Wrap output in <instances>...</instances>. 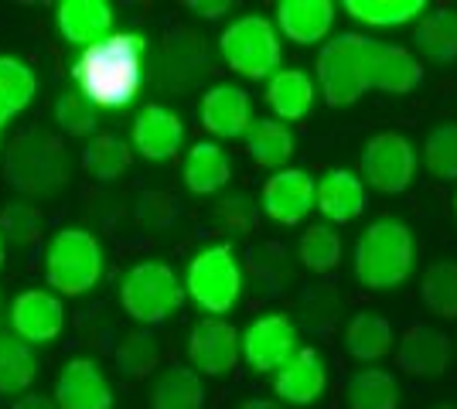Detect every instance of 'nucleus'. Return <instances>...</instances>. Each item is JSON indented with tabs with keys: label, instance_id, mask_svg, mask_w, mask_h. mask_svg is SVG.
Masks as SVG:
<instances>
[{
	"label": "nucleus",
	"instance_id": "1",
	"mask_svg": "<svg viewBox=\"0 0 457 409\" xmlns=\"http://www.w3.org/2000/svg\"><path fill=\"white\" fill-rule=\"evenodd\" d=\"M413 233L400 218H376L355 242V280L365 290H396L413 273Z\"/></svg>",
	"mask_w": 457,
	"mask_h": 409
},
{
	"label": "nucleus",
	"instance_id": "2",
	"mask_svg": "<svg viewBox=\"0 0 457 409\" xmlns=\"http://www.w3.org/2000/svg\"><path fill=\"white\" fill-rule=\"evenodd\" d=\"M82 93L96 106H120L130 102L137 89V38L134 35H110L93 48H86L82 59Z\"/></svg>",
	"mask_w": 457,
	"mask_h": 409
},
{
	"label": "nucleus",
	"instance_id": "3",
	"mask_svg": "<svg viewBox=\"0 0 457 409\" xmlns=\"http://www.w3.org/2000/svg\"><path fill=\"white\" fill-rule=\"evenodd\" d=\"M369 48L372 38L359 31H342L324 41L314 76L328 106H352L369 93Z\"/></svg>",
	"mask_w": 457,
	"mask_h": 409
},
{
	"label": "nucleus",
	"instance_id": "4",
	"mask_svg": "<svg viewBox=\"0 0 457 409\" xmlns=\"http://www.w3.org/2000/svg\"><path fill=\"white\" fill-rule=\"evenodd\" d=\"M7 181L21 195L48 198L69 184V154L48 134H24L7 151Z\"/></svg>",
	"mask_w": 457,
	"mask_h": 409
},
{
	"label": "nucleus",
	"instance_id": "5",
	"mask_svg": "<svg viewBox=\"0 0 457 409\" xmlns=\"http://www.w3.org/2000/svg\"><path fill=\"white\" fill-rule=\"evenodd\" d=\"M103 276V246L86 229H62L45 249V280L62 297H82Z\"/></svg>",
	"mask_w": 457,
	"mask_h": 409
},
{
	"label": "nucleus",
	"instance_id": "6",
	"mask_svg": "<svg viewBox=\"0 0 457 409\" xmlns=\"http://www.w3.org/2000/svg\"><path fill=\"white\" fill-rule=\"evenodd\" d=\"M219 48H222V59L232 72H239L243 78H273L280 72V59H284V48H280V31L277 24L260 14H243L228 24L226 31L219 35Z\"/></svg>",
	"mask_w": 457,
	"mask_h": 409
},
{
	"label": "nucleus",
	"instance_id": "7",
	"mask_svg": "<svg viewBox=\"0 0 457 409\" xmlns=\"http://www.w3.org/2000/svg\"><path fill=\"white\" fill-rule=\"evenodd\" d=\"M185 290L205 314H228L243 290V270L236 249L228 242L205 246L202 253L188 263L185 273Z\"/></svg>",
	"mask_w": 457,
	"mask_h": 409
},
{
	"label": "nucleus",
	"instance_id": "8",
	"mask_svg": "<svg viewBox=\"0 0 457 409\" xmlns=\"http://www.w3.org/2000/svg\"><path fill=\"white\" fill-rule=\"evenodd\" d=\"M120 304L140 324H164L181 304H185V287L168 263H137L134 270L123 276L120 287Z\"/></svg>",
	"mask_w": 457,
	"mask_h": 409
},
{
	"label": "nucleus",
	"instance_id": "9",
	"mask_svg": "<svg viewBox=\"0 0 457 409\" xmlns=\"http://www.w3.org/2000/svg\"><path fill=\"white\" fill-rule=\"evenodd\" d=\"M417 147L396 130L369 136L362 147V177L382 195H403L417 177Z\"/></svg>",
	"mask_w": 457,
	"mask_h": 409
},
{
	"label": "nucleus",
	"instance_id": "10",
	"mask_svg": "<svg viewBox=\"0 0 457 409\" xmlns=\"http://www.w3.org/2000/svg\"><path fill=\"white\" fill-rule=\"evenodd\" d=\"M297 355V328L287 314H267L243 334V362L256 375L280 372Z\"/></svg>",
	"mask_w": 457,
	"mask_h": 409
},
{
	"label": "nucleus",
	"instance_id": "11",
	"mask_svg": "<svg viewBox=\"0 0 457 409\" xmlns=\"http://www.w3.org/2000/svg\"><path fill=\"white\" fill-rule=\"evenodd\" d=\"M188 358L198 375H226L243 358V338L222 317H202L188 334Z\"/></svg>",
	"mask_w": 457,
	"mask_h": 409
},
{
	"label": "nucleus",
	"instance_id": "12",
	"mask_svg": "<svg viewBox=\"0 0 457 409\" xmlns=\"http://www.w3.org/2000/svg\"><path fill=\"white\" fill-rule=\"evenodd\" d=\"M260 201L273 222L297 225V222H304L311 209H318V184L301 168H284L273 177H267Z\"/></svg>",
	"mask_w": 457,
	"mask_h": 409
},
{
	"label": "nucleus",
	"instance_id": "13",
	"mask_svg": "<svg viewBox=\"0 0 457 409\" xmlns=\"http://www.w3.org/2000/svg\"><path fill=\"white\" fill-rule=\"evenodd\" d=\"M423 82V61L393 41L372 38L369 48V89L389 93V96H406Z\"/></svg>",
	"mask_w": 457,
	"mask_h": 409
},
{
	"label": "nucleus",
	"instance_id": "14",
	"mask_svg": "<svg viewBox=\"0 0 457 409\" xmlns=\"http://www.w3.org/2000/svg\"><path fill=\"white\" fill-rule=\"evenodd\" d=\"M11 328L21 341H28L31 348L35 345H48L55 341L62 328H65V307L55 293L48 290H24L14 297V307H11Z\"/></svg>",
	"mask_w": 457,
	"mask_h": 409
},
{
	"label": "nucleus",
	"instance_id": "15",
	"mask_svg": "<svg viewBox=\"0 0 457 409\" xmlns=\"http://www.w3.org/2000/svg\"><path fill=\"white\" fill-rule=\"evenodd\" d=\"M58 409H113V389L93 358H72L58 372L55 382Z\"/></svg>",
	"mask_w": 457,
	"mask_h": 409
},
{
	"label": "nucleus",
	"instance_id": "16",
	"mask_svg": "<svg viewBox=\"0 0 457 409\" xmlns=\"http://www.w3.org/2000/svg\"><path fill=\"white\" fill-rule=\"evenodd\" d=\"M202 127L219 140H236L253 130V106L243 86H212L202 96Z\"/></svg>",
	"mask_w": 457,
	"mask_h": 409
},
{
	"label": "nucleus",
	"instance_id": "17",
	"mask_svg": "<svg viewBox=\"0 0 457 409\" xmlns=\"http://www.w3.org/2000/svg\"><path fill=\"white\" fill-rule=\"evenodd\" d=\"M324 389H328V365L321 351L314 348H297V355L273 379V392L290 406H314Z\"/></svg>",
	"mask_w": 457,
	"mask_h": 409
},
{
	"label": "nucleus",
	"instance_id": "18",
	"mask_svg": "<svg viewBox=\"0 0 457 409\" xmlns=\"http://www.w3.org/2000/svg\"><path fill=\"white\" fill-rule=\"evenodd\" d=\"M55 20L62 38L76 48H93L110 38L113 31V7L106 0H62L55 7Z\"/></svg>",
	"mask_w": 457,
	"mask_h": 409
},
{
	"label": "nucleus",
	"instance_id": "19",
	"mask_svg": "<svg viewBox=\"0 0 457 409\" xmlns=\"http://www.w3.org/2000/svg\"><path fill=\"white\" fill-rule=\"evenodd\" d=\"M185 140V127L178 113H171L161 102H147L134 119V147L140 157L147 160H171L181 151Z\"/></svg>",
	"mask_w": 457,
	"mask_h": 409
},
{
	"label": "nucleus",
	"instance_id": "20",
	"mask_svg": "<svg viewBox=\"0 0 457 409\" xmlns=\"http://www.w3.org/2000/svg\"><path fill=\"white\" fill-rule=\"evenodd\" d=\"M451 362V338L430 324H410L396 345V365L406 375H440Z\"/></svg>",
	"mask_w": 457,
	"mask_h": 409
},
{
	"label": "nucleus",
	"instance_id": "21",
	"mask_svg": "<svg viewBox=\"0 0 457 409\" xmlns=\"http://www.w3.org/2000/svg\"><path fill=\"white\" fill-rule=\"evenodd\" d=\"M335 28L331 0H284L277 4V31L294 45L324 41Z\"/></svg>",
	"mask_w": 457,
	"mask_h": 409
},
{
	"label": "nucleus",
	"instance_id": "22",
	"mask_svg": "<svg viewBox=\"0 0 457 409\" xmlns=\"http://www.w3.org/2000/svg\"><path fill=\"white\" fill-rule=\"evenodd\" d=\"M318 212L331 222L348 225L365 212V181L355 171L335 168L318 181Z\"/></svg>",
	"mask_w": 457,
	"mask_h": 409
},
{
	"label": "nucleus",
	"instance_id": "23",
	"mask_svg": "<svg viewBox=\"0 0 457 409\" xmlns=\"http://www.w3.org/2000/svg\"><path fill=\"white\" fill-rule=\"evenodd\" d=\"M393 345H396V331H393V324L382 314H372V311L355 314L348 321V328H345V351L355 362H365V365L386 358L393 351Z\"/></svg>",
	"mask_w": 457,
	"mask_h": 409
},
{
	"label": "nucleus",
	"instance_id": "24",
	"mask_svg": "<svg viewBox=\"0 0 457 409\" xmlns=\"http://www.w3.org/2000/svg\"><path fill=\"white\" fill-rule=\"evenodd\" d=\"M181 175H185V184L195 195H215V192H222L228 184L232 164H228V154L219 143L202 140V143H195L188 151Z\"/></svg>",
	"mask_w": 457,
	"mask_h": 409
},
{
	"label": "nucleus",
	"instance_id": "25",
	"mask_svg": "<svg viewBox=\"0 0 457 409\" xmlns=\"http://www.w3.org/2000/svg\"><path fill=\"white\" fill-rule=\"evenodd\" d=\"M267 102L280 119H304L314 106V78L304 69H280L267 82Z\"/></svg>",
	"mask_w": 457,
	"mask_h": 409
},
{
	"label": "nucleus",
	"instance_id": "26",
	"mask_svg": "<svg viewBox=\"0 0 457 409\" xmlns=\"http://www.w3.org/2000/svg\"><path fill=\"white\" fill-rule=\"evenodd\" d=\"M413 45L427 61L447 65L457 59V11L454 7H437L417 24Z\"/></svg>",
	"mask_w": 457,
	"mask_h": 409
},
{
	"label": "nucleus",
	"instance_id": "27",
	"mask_svg": "<svg viewBox=\"0 0 457 409\" xmlns=\"http://www.w3.org/2000/svg\"><path fill=\"white\" fill-rule=\"evenodd\" d=\"M205 386L195 369H164L151 386V409H202Z\"/></svg>",
	"mask_w": 457,
	"mask_h": 409
},
{
	"label": "nucleus",
	"instance_id": "28",
	"mask_svg": "<svg viewBox=\"0 0 457 409\" xmlns=\"http://www.w3.org/2000/svg\"><path fill=\"white\" fill-rule=\"evenodd\" d=\"M38 93V78L28 61L14 55H0V127L21 117Z\"/></svg>",
	"mask_w": 457,
	"mask_h": 409
},
{
	"label": "nucleus",
	"instance_id": "29",
	"mask_svg": "<svg viewBox=\"0 0 457 409\" xmlns=\"http://www.w3.org/2000/svg\"><path fill=\"white\" fill-rule=\"evenodd\" d=\"M348 409H396L400 406V382L386 369H359L345 386Z\"/></svg>",
	"mask_w": 457,
	"mask_h": 409
},
{
	"label": "nucleus",
	"instance_id": "30",
	"mask_svg": "<svg viewBox=\"0 0 457 409\" xmlns=\"http://www.w3.org/2000/svg\"><path fill=\"white\" fill-rule=\"evenodd\" d=\"M246 154L253 164L270 168L273 175L284 171V164L294 157V134L280 119H260L246 134Z\"/></svg>",
	"mask_w": 457,
	"mask_h": 409
},
{
	"label": "nucleus",
	"instance_id": "31",
	"mask_svg": "<svg viewBox=\"0 0 457 409\" xmlns=\"http://www.w3.org/2000/svg\"><path fill=\"white\" fill-rule=\"evenodd\" d=\"M38 375V355L18 334H0V396L24 392Z\"/></svg>",
	"mask_w": 457,
	"mask_h": 409
},
{
	"label": "nucleus",
	"instance_id": "32",
	"mask_svg": "<svg viewBox=\"0 0 457 409\" xmlns=\"http://www.w3.org/2000/svg\"><path fill=\"white\" fill-rule=\"evenodd\" d=\"M130 168V147L116 134H96L82 147V171L93 181H116Z\"/></svg>",
	"mask_w": 457,
	"mask_h": 409
},
{
	"label": "nucleus",
	"instance_id": "33",
	"mask_svg": "<svg viewBox=\"0 0 457 409\" xmlns=\"http://www.w3.org/2000/svg\"><path fill=\"white\" fill-rule=\"evenodd\" d=\"M423 0H345V14L369 28H400L423 18Z\"/></svg>",
	"mask_w": 457,
	"mask_h": 409
},
{
	"label": "nucleus",
	"instance_id": "34",
	"mask_svg": "<svg viewBox=\"0 0 457 409\" xmlns=\"http://www.w3.org/2000/svg\"><path fill=\"white\" fill-rule=\"evenodd\" d=\"M55 119L69 136H86V140H93L96 130H99V123H103V110H99L79 86H65L55 99Z\"/></svg>",
	"mask_w": 457,
	"mask_h": 409
},
{
	"label": "nucleus",
	"instance_id": "35",
	"mask_svg": "<svg viewBox=\"0 0 457 409\" xmlns=\"http://www.w3.org/2000/svg\"><path fill=\"white\" fill-rule=\"evenodd\" d=\"M420 297L423 307L430 314H437L444 321L457 317V263L454 259H440L434 266H427L423 283H420Z\"/></svg>",
	"mask_w": 457,
	"mask_h": 409
},
{
	"label": "nucleus",
	"instance_id": "36",
	"mask_svg": "<svg viewBox=\"0 0 457 409\" xmlns=\"http://www.w3.org/2000/svg\"><path fill=\"white\" fill-rule=\"evenodd\" d=\"M423 168L437 181H457V123H437L423 140Z\"/></svg>",
	"mask_w": 457,
	"mask_h": 409
},
{
	"label": "nucleus",
	"instance_id": "37",
	"mask_svg": "<svg viewBox=\"0 0 457 409\" xmlns=\"http://www.w3.org/2000/svg\"><path fill=\"white\" fill-rule=\"evenodd\" d=\"M297 256L311 273H331L342 263V235L331 225H311L297 242Z\"/></svg>",
	"mask_w": 457,
	"mask_h": 409
},
{
	"label": "nucleus",
	"instance_id": "38",
	"mask_svg": "<svg viewBox=\"0 0 457 409\" xmlns=\"http://www.w3.org/2000/svg\"><path fill=\"white\" fill-rule=\"evenodd\" d=\"M161 362V338L154 331H134L123 338V345L116 348V365L123 375L140 379V375H151Z\"/></svg>",
	"mask_w": 457,
	"mask_h": 409
},
{
	"label": "nucleus",
	"instance_id": "39",
	"mask_svg": "<svg viewBox=\"0 0 457 409\" xmlns=\"http://www.w3.org/2000/svg\"><path fill=\"white\" fill-rule=\"evenodd\" d=\"M0 229L14 246H35L41 239V212L35 205H11L0 215Z\"/></svg>",
	"mask_w": 457,
	"mask_h": 409
},
{
	"label": "nucleus",
	"instance_id": "40",
	"mask_svg": "<svg viewBox=\"0 0 457 409\" xmlns=\"http://www.w3.org/2000/svg\"><path fill=\"white\" fill-rule=\"evenodd\" d=\"M174 215H178V201L168 192H147L140 198V222L151 225V229H164L171 225Z\"/></svg>",
	"mask_w": 457,
	"mask_h": 409
},
{
	"label": "nucleus",
	"instance_id": "41",
	"mask_svg": "<svg viewBox=\"0 0 457 409\" xmlns=\"http://www.w3.org/2000/svg\"><path fill=\"white\" fill-rule=\"evenodd\" d=\"M219 215H222V222L232 225V229H249L253 218H256V209L249 205L246 195H228L219 201Z\"/></svg>",
	"mask_w": 457,
	"mask_h": 409
},
{
	"label": "nucleus",
	"instance_id": "42",
	"mask_svg": "<svg viewBox=\"0 0 457 409\" xmlns=\"http://www.w3.org/2000/svg\"><path fill=\"white\" fill-rule=\"evenodd\" d=\"M188 11H195L198 18H205V20H215V18H222V14H228L232 4H228V0H191Z\"/></svg>",
	"mask_w": 457,
	"mask_h": 409
},
{
	"label": "nucleus",
	"instance_id": "43",
	"mask_svg": "<svg viewBox=\"0 0 457 409\" xmlns=\"http://www.w3.org/2000/svg\"><path fill=\"white\" fill-rule=\"evenodd\" d=\"M11 409H58V406L52 399H45V396H21Z\"/></svg>",
	"mask_w": 457,
	"mask_h": 409
},
{
	"label": "nucleus",
	"instance_id": "44",
	"mask_svg": "<svg viewBox=\"0 0 457 409\" xmlns=\"http://www.w3.org/2000/svg\"><path fill=\"white\" fill-rule=\"evenodd\" d=\"M239 409H280L277 403H270V399H246Z\"/></svg>",
	"mask_w": 457,
	"mask_h": 409
},
{
	"label": "nucleus",
	"instance_id": "45",
	"mask_svg": "<svg viewBox=\"0 0 457 409\" xmlns=\"http://www.w3.org/2000/svg\"><path fill=\"white\" fill-rule=\"evenodd\" d=\"M0 266H4V239H0Z\"/></svg>",
	"mask_w": 457,
	"mask_h": 409
},
{
	"label": "nucleus",
	"instance_id": "46",
	"mask_svg": "<svg viewBox=\"0 0 457 409\" xmlns=\"http://www.w3.org/2000/svg\"><path fill=\"white\" fill-rule=\"evenodd\" d=\"M434 409H457V406H434Z\"/></svg>",
	"mask_w": 457,
	"mask_h": 409
},
{
	"label": "nucleus",
	"instance_id": "47",
	"mask_svg": "<svg viewBox=\"0 0 457 409\" xmlns=\"http://www.w3.org/2000/svg\"><path fill=\"white\" fill-rule=\"evenodd\" d=\"M454 215H457V195H454Z\"/></svg>",
	"mask_w": 457,
	"mask_h": 409
}]
</instances>
